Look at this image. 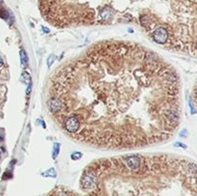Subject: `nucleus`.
Instances as JSON below:
<instances>
[{
    "label": "nucleus",
    "mask_w": 197,
    "mask_h": 196,
    "mask_svg": "<svg viewBox=\"0 0 197 196\" xmlns=\"http://www.w3.org/2000/svg\"><path fill=\"white\" fill-rule=\"evenodd\" d=\"M54 60H55V56L54 55H50L48 60H47V65L48 66H51L52 64L54 63Z\"/></svg>",
    "instance_id": "39448f33"
},
{
    "label": "nucleus",
    "mask_w": 197,
    "mask_h": 196,
    "mask_svg": "<svg viewBox=\"0 0 197 196\" xmlns=\"http://www.w3.org/2000/svg\"><path fill=\"white\" fill-rule=\"evenodd\" d=\"M71 138L102 148H136L170 139L181 123L182 85L173 66L129 42H104L65 64L52 78Z\"/></svg>",
    "instance_id": "f257e3e1"
},
{
    "label": "nucleus",
    "mask_w": 197,
    "mask_h": 196,
    "mask_svg": "<svg viewBox=\"0 0 197 196\" xmlns=\"http://www.w3.org/2000/svg\"><path fill=\"white\" fill-rule=\"evenodd\" d=\"M192 102H193V106L197 111V79L194 83V87L192 89Z\"/></svg>",
    "instance_id": "f03ea898"
},
{
    "label": "nucleus",
    "mask_w": 197,
    "mask_h": 196,
    "mask_svg": "<svg viewBox=\"0 0 197 196\" xmlns=\"http://www.w3.org/2000/svg\"><path fill=\"white\" fill-rule=\"evenodd\" d=\"M20 58H21V64L25 68V66H27V64H28V57H27V55L23 49L20 51Z\"/></svg>",
    "instance_id": "7ed1b4c3"
},
{
    "label": "nucleus",
    "mask_w": 197,
    "mask_h": 196,
    "mask_svg": "<svg viewBox=\"0 0 197 196\" xmlns=\"http://www.w3.org/2000/svg\"><path fill=\"white\" fill-rule=\"evenodd\" d=\"M81 157H82V154L79 153V152H75V153H73V154L71 155V158H72L73 160H78V159H80Z\"/></svg>",
    "instance_id": "423d86ee"
},
{
    "label": "nucleus",
    "mask_w": 197,
    "mask_h": 196,
    "mask_svg": "<svg viewBox=\"0 0 197 196\" xmlns=\"http://www.w3.org/2000/svg\"><path fill=\"white\" fill-rule=\"evenodd\" d=\"M59 151H60V146H59V143H56L55 146H54V154H53V158L56 159V157L59 154Z\"/></svg>",
    "instance_id": "20e7f679"
},
{
    "label": "nucleus",
    "mask_w": 197,
    "mask_h": 196,
    "mask_svg": "<svg viewBox=\"0 0 197 196\" xmlns=\"http://www.w3.org/2000/svg\"><path fill=\"white\" fill-rule=\"evenodd\" d=\"M3 65H4V63H3V60H2V58H1V57H0V68H2Z\"/></svg>",
    "instance_id": "0eeeda50"
}]
</instances>
